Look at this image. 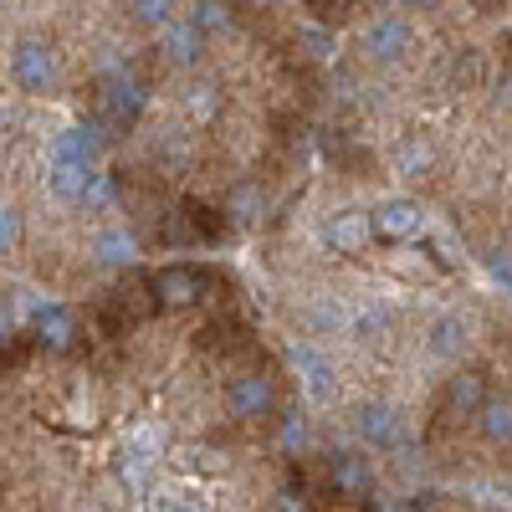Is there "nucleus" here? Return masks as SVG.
<instances>
[{"label":"nucleus","instance_id":"1","mask_svg":"<svg viewBox=\"0 0 512 512\" xmlns=\"http://www.w3.org/2000/svg\"><path fill=\"white\" fill-rule=\"evenodd\" d=\"M144 118V88L128 72H108L98 82V128H108V134H128Z\"/></svg>","mask_w":512,"mask_h":512},{"label":"nucleus","instance_id":"2","mask_svg":"<svg viewBox=\"0 0 512 512\" xmlns=\"http://www.w3.org/2000/svg\"><path fill=\"white\" fill-rule=\"evenodd\" d=\"M11 82L21 93H52L57 88V52L47 47V41H16Z\"/></svg>","mask_w":512,"mask_h":512},{"label":"nucleus","instance_id":"3","mask_svg":"<svg viewBox=\"0 0 512 512\" xmlns=\"http://www.w3.org/2000/svg\"><path fill=\"white\" fill-rule=\"evenodd\" d=\"M226 405H231L236 420H267L272 405H277V390H272L267 374H241V379H231Z\"/></svg>","mask_w":512,"mask_h":512},{"label":"nucleus","instance_id":"4","mask_svg":"<svg viewBox=\"0 0 512 512\" xmlns=\"http://www.w3.org/2000/svg\"><path fill=\"white\" fill-rule=\"evenodd\" d=\"M205 287H210V277H205L200 267H164V272H154V282H149V292L159 297V303H175V308L200 303Z\"/></svg>","mask_w":512,"mask_h":512},{"label":"nucleus","instance_id":"5","mask_svg":"<svg viewBox=\"0 0 512 512\" xmlns=\"http://www.w3.org/2000/svg\"><path fill=\"white\" fill-rule=\"evenodd\" d=\"M420 231H425V216H420L415 200H384L374 210V236L379 241H410Z\"/></svg>","mask_w":512,"mask_h":512},{"label":"nucleus","instance_id":"6","mask_svg":"<svg viewBox=\"0 0 512 512\" xmlns=\"http://www.w3.org/2000/svg\"><path fill=\"white\" fill-rule=\"evenodd\" d=\"M328 482L338 497H364L374 487V472L359 451H338V456H328Z\"/></svg>","mask_w":512,"mask_h":512},{"label":"nucleus","instance_id":"7","mask_svg":"<svg viewBox=\"0 0 512 512\" xmlns=\"http://www.w3.org/2000/svg\"><path fill=\"white\" fill-rule=\"evenodd\" d=\"M410 47H415L410 21H400V16H379V21L369 26V52H374L379 62H400Z\"/></svg>","mask_w":512,"mask_h":512},{"label":"nucleus","instance_id":"8","mask_svg":"<svg viewBox=\"0 0 512 512\" xmlns=\"http://www.w3.org/2000/svg\"><path fill=\"white\" fill-rule=\"evenodd\" d=\"M354 431H359L369 446L390 451V446H400V415H395L390 405H359V415H354Z\"/></svg>","mask_w":512,"mask_h":512},{"label":"nucleus","instance_id":"9","mask_svg":"<svg viewBox=\"0 0 512 512\" xmlns=\"http://www.w3.org/2000/svg\"><path fill=\"white\" fill-rule=\"evenodd\" d=\"M205 36L210 31H200L195 21H169L164 26V57L175 62V67H195L200 52H205Z\"/></svg>","mask_w":512,"mask_h":512},{"label":"nucleus","instance_id":"10","mask_svg":"<svg viewBox=\"0 0 512 512\" xmlns=\"http://www.w3.org/2000/svg\"><path fill=\"white\" fill-rule=\"evenodd\" d=\"M369 236H374V216H364V210H344V216H333L323 226V246L333 251H359Z\"/></svg>","mask_w":512,"mask_h":512},{"label":"nucleus","instance_id":"11","mask_svg":"<svg viewBox=\"0 0 512 512\" xmlns=\"http://www.w3.org/2000/svg\"><path fill=\"white\" fill-rule=\"evenodd\" d=\"M292 364H297V379L308 384V395H313V400H328V395H333V364H328L318 349L297 344V349H292Z\"/></svg>","mask_w":512,"mask_h":512},{"label":"nucleus","instance_id":"12","mask_svg":"<svg viewBox=\"0 0 512 512\" xmlns=\"http://www.w3.org/2000/svg\"><path fill=\"white\" fill-rule=\"evenodd\" d=\"M52 195L57 200H82L93 185V164H82V159H52V175H47Z\"/></svg>","mask_w":512,"mask_h":512},{"label":"nucleus","instance_id":"13","mask_svg":"<svg viewBox=\"0 0 512 512\" xmlns=\"http://www.w3.org/2000/svg\"><path fill=\"white\" fill-rule=\"evenodd\" d=\"M31 328H36V338H41L47 349H67V344H72V313H67L62 303H41L36 318H31Z\"/></svg>","mask_w":512,"mask_h":512},{"label":"nucleus","instance_id":"14","mask_svg":"<svg viewBox=\"0 0 512 512\" xmlns=\"http://www.w3.org/2000/svg\"><path fill=\"white\" fill-rule=\"evenodd\" d=\"M482 436L497 446H512V395H487V405L477 410Z\"/></svg>","mask_w":512,"mask_h":512},{"label":"nucleus","instance_id":"15","mask_svg":"<svg viewBox=\"0 0 512 512\" xmlns=\"http://www.w3.org/2000/svg\"><path fill=\"white\" fill-rule=\"evenodd\" d=\"M98 149H103L98 128H62V134L52 139V159H82V164H93Z\"/></svg>","mask_w":512,"mask_h":512},{"label":"nucleus","instance_id":"16","mask_svg":"<svg viewBox=\"0 0 512 512\" xmlns=\"http://www.w3.org/2000/svg\"><path fill=\"white\" fill-rule=\"evenodd\" d=\"M446 405L461 410V415H477V410L487 405V384H482V374H456V379L446 384Z\"/></svg>","mask_w":512,"mask_h":512},{"label":"nucleus","instance_id":"17","mask_svg":"<svg viewBox=\"0 0 512 512\" xmlns=\"http://www.w3.org/2000/svg\"><path fill=\"white\" fill-rule=\"evenodd\" d=\"M461 344H466V323L461 318H436V328H431V354H441V359H451V354H461Z\"/></svg>","mask_w":512,"mask_h":512},{"label":"nucleus","instance_id":"18","mask_svg":"<svg viewBox=\"0 0 512 512\" xmlns=\"http://www.w3.org/2000/svg\"><path fill=\"white\" fill-rule=\"evenodd\" d=\"M98 262H103V267H123V262H134V236H123V231H103V236H98Z\"/></svg>","mask_w":512,"mask_h":512},{"label":"nucleus","instance_id":"19","mask_svg":"<svg viewBox=\"0 0 512 512\" xmlns=\"http://www.w3.org/2000/svg\"><path fill=\"white\" fill-rule=\"evenodd\" d=\"M128 6H134V21L139 26H169L175 21V0H128Z\"/></svg>","mask_w":512,"mask_h":512},{"label":"nucleus","instance_id":"20","mask_svg":"<svg viewBox=\"0 0 512 512\" xmlns=\"http://www.w3.org/2000/svg\"><path fill=\"white\" fill-rule=\"evenodd\" d=\"M297 47H308V57H333V36L323 31V26H303V31H297Z\"/></svg>","mask_w":512,"mask_h":512},{"label":"nucleus","instance_id":"21","mask_svg":"<svg viewBox=\"0 0 512 512\" xmlns=\"http://www.w3.org/2000/svg\"><path fill=\"white\" fill-rule=\"evenodd\" d=\"M190 21H195L200 31H221V26H226V6H221V0H200Z\"/></svg>","mask_w":512,"mask_h":512},{"label":"nucleus","instance_id":"22","mask_svg":"<svg viewBox=\"0 0 512 512\" xmlns=\"http://www.w3.org/2000/svg\"><path fill=\"white\" fill-rule=\"evenodd\" d=\"M287 451H303V441H308V425H303V415H287L282 420V436H277Z\"/></svg>","mask_w":512,"mask_h":512},{"label":"nucleus","instance_id":"23","mask_svg":"<svg viewBox=\"0 0 512 512\" xmlns=\"http://www.w3.org/2000/svg\"><path fill=\"white\" fill-rule=\"evenodd\" d=\"M82 205H93V210L113 205V175H93V185H88V195H82Z\"/></svg>","mask_w":512,"mask_h":512},{"label":"nucleus","instance_id":"24","mask_svg":"<svg viewBox=\"0 0 512 512\" xmlns=\"http://www.w3.org/2000/svg\"><path fill=\"white\" fill-rule=\"evenodd\" d=\"M16 241H21V210H16V205H6V210H0V246L11 251Z\"/></svg>","mask_w":512,"mask_h":512},{"label":"nucleus","instance_id":"25","mask_svg":"<svg viewBox=\"0 0 512 512\" xmlns=\"http://www.w3.org/2000/svg\"><path fill=\"white\" fill-rule=\"evenodd\" d=\"M251 205H262V200H256V185H241V190L231 195V216H236V221H251Z\"/></svg>","mask_w":512,"mask_h":512},{"label":"nucleus","instance_id":"26","mask_svg":"<svg viewBox=\"0 0 512 512\" xmlns=\"http://www.w3.org/2000/svg\"><path fill=\"white\" fill-rule=\"evenodd\" d=\"M487 267H492V277L512 292V251H492V256H487Z\"/></svg>","mask_w":512,"mask_h":512},{"label":"nucleus","instance_id":"27","mask_svg":"<svg viewBox=\"0 0 512 512\" xmlns=\"http://www.w3.org/2000/svg\"><path fill=\"white\" fill-rule=\"evenodd\" d=\"M354 328H359V333H364V338H374V333H379V328H384V313H379V308H364V313H359V318H354Z\"/></svg>","mask_w":512,"mask_h":512},{"label":"nucleus","instance_id":"28","mask_svg":"<svg viewBox=\"0 0 512 512\" xmlns=\"http://www.w3.org/2000/svg\"><path fill=\"white\" fill-rule=\"evenodd\" d=\"M425 159H431V154H425V149H415V144H410V149L400 154V169H405V175H415V169H425Z\"/></svg>","mask_w":512,"mask_h":512},{"label":"nucleus","instance_id":"29","mask_svg":"<svg viewBox=\"0 0 512 512\" xmlns=\"http://www.w3.org/2000/svg\"><path fill=\"white\" fill-rule=\"evenodd\" d=\"M190 108L195 113H210V108H216V88H195L190 93Z\"/></svg>","mask_w":512,"mask_h":512},{"label":"nucleus","instance_id":"30","mask_svg":"<svg viewBox=\"0 0 512 512\" xmlns=\"http://www.w3.org/2000/svg\"><path fill=\"white\" fill-rule=\"evenodd\" d=\"M410 6H420V11H431V6H441V0H410Z\"/></svg>","mask_w":512,"mask_h":512}]
</instances>
